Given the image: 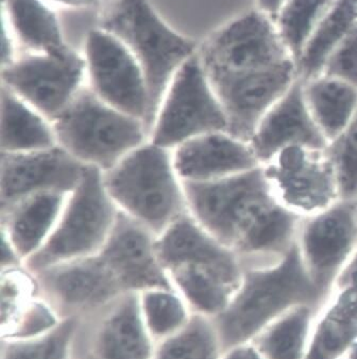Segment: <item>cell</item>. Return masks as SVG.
Returning <instances> with one entry per match:
<instances>
[{"mask_svg": "<svg viewBox=\"0 0 357 359\" xmlns=\"http://www.w3.org/2000/svg\"><path fill=\"white\" fill-rule=\"evenodd\" d=\"M357 342V289L333 288L316 316L304 359H342Z\"/></svg>", "mask_w": 357, "mask_h": 359, "instance_id": "cell-23", "label": "cell"}, {"mask_svg": "<svg viewBox=\"0 0 357 359\" xmlns=\"http://www.w3.org/2000/svg\"><path fill=\"white\" fill-rule=\"evenodd\" d=\"M98 255L127 293L172 287L157 251V236L119 212L116 224Z\"/></svg>", "mask_w": 357, "mask_h": 359, "instance_id": "cell-18", "label": "cell"}, {"mask_svg": "<svg viewBox=\"0 0 357 359\" xmlns=\"http://www.w3.org/2000/svg\"><path fill=\"white\" fill-rule=\"evenodd\" d=\"M52 123L57 145L102 173L149 140L144 121L106 104L88 86Z\"/></svg>", "mask_w": 357, "mask_h": 359, "instance_id": "cell-5", "label": "cell"}, {"mask_svg": "<svg viewBox=\"0 0 357 359\" xmlns=\"http://www.w3.org/2000/svg\"><path fill=\"white\" fill-rule=\"evenodd\" d=\"M141 320L155 344L178 333L192 320L194 311L172 287L139 293Z\"/></svg>", "mask_w": 357, "mask_h": 359, "instance_id": "cell-28", "label": "cell"}, {"mask_svg": "<svg viewBox=\"0 0 357 359\" xmlns=\"http://www.w3.org/2000/svg\"><path fill=\"white\" fill-rule=\"evenodd\" d=\"M295 245L313 282L330 294L357 248V200L340 198L302 217Z\"/></svg>", "mask_w": 357, "mask_h": 359, "instance_id": "cell-12", "label": "cell"}, {"mask_svg": "<svg viewBox=\"0 0 357 359\" xmlns=\"http://www.w3.org/2000/svg\"><path fill=\"white\" fill-rule=\"evenodd\" d=\"M170 285L198 315L215 318L241 286V257L186 213L157 237Z\"/></svg>", "mask_w": 357, "mask_h": 359, "instance_id": "cell-1", "label": "cell"}, {"mask_svg": "<svg viewBox=\"0 0 357 359\" xmlns=\"http://www.w3.org/2000/svg\"><path fill=\"white\" fill-rule=\"evenodd\" d=\"M285 1L286 0H256V4L260 11L264 12L274 20Z\"/></svg>", "mask_w": 357, "mask_h": 359, "instance_id": "cell-38", "label": "cell"}, {"mask_svg": "<svg viewBox=\"0 0 357 359\" xmlns=\"http://www.w3.org/2000/svg\"><path fill=\"white\" fill-rule=\"evenodd\" d=\"M62 321L50 304L38 293L9 325L1 328V339L38 337L53 330Z\"/></svg>", "mask_w": 357, "mask_h": 359, "instance_id": "cell-33", "label": "cell"}, {"mask_svg": "<svg viewBox=\"0 0 357 359\" xmlns=\"http://www.w3.org/2000/svg\"><path fill=\"white\" fill-rule=\"evenodd\" d=\"M86 86L85 61L74 48L63 55L20 53L1 67V87L51 121L64 111Z\"/></svg>", "mask_w": 357, "mask_h": 359, "instance_id": "cell-10", "label": "cell"}, {"mask_svg": "<svg viewBox=\"0 0 357 359\" xmlns=\"http://www.w3.org/2000/svg\"><path fill=\"white\" fill-rule=\"evenodd\" d=\"M67 194L36 193L1 208V236L15 248L24 266L52 235Z\"/></svg>", "mask_w": 357, "mask_h": 359, "instance_id": "cell-21", "label": "cell"}, {"mask_svg": "<svg viewBox=\"0 0 357 359\" xmlns=\"http://www.w3.org/2000/svg\"><path fill=\"white\" fill-rule=\"evenodd\" d=\"M346 359H357V342L350 348L348 353H346Z\"/></svg>", "mask_w": 357, "mask_h": 359, "instance_id": "cell-39", "label": "cell"}, {"mask_svg": "<svg viewBox=\"0 0 357 359\" xmlns=\"http://www.w3.org/2000/svg\"><path fill=\"white\" fill-rule=\"evenodd\" d=\"M336 0H286L276 15V29L295 65L326 12Z\"/></svg>", "mask_w": 357, "mask_h": 359, "instance_id": "cell-30", "label": "cell"}, {"mask_svg": "<svg viewBox=\"0 0 357 359\" xmlns=\"http://www.w3.org/2000/svg\"><path fill=\"white\" fill-rule=\"evenodd\" d=\"M1 13L20 53L63 55L73 50L55 7L47 0H1Z\"/></svg>", "mask_w": 357, "mask_h": 359, "instance_id": "cell-22", "label": "cell"}, {"mask_svg": "<svg viewBox=\"0 0 357 359\" xmlns=\"http://www.w3.org/2000/svg\"><path fill=\"white\" fill-rule=\"evenodd\" d=\"M357 26V0H336L316 27L297 63L298 75L307 80L321 75L330 55Z\"/></svg>", "mask_w": 357, "mask_h": 359, "instance_id": "cell-26", "label": "cell"}, {"mask_svg": "<svg viewBox=\"0 0 357 359\" xmlns=\"http://www.w3.org/2000/svg\"><path fill=\"white\" fill-rule=\"evenodd\" d=\"M183 182H210L262 168L251 145L227 130L212 131L172 149Z\"/></svg>", "mask_w": 357, "mask_h": 359, "instance_id": "cell-20", "label": "cell"}, {"mask_svg": "<svg viewBox=\"0 0 357 359\" xmlns=\"http://www.w3.org/2000/svg\"><path fill=\"white\" fill-rule=\"evenodd\" d=\"M262 169L274 196L301 217L342 198L328 149L290 147Z\"/></svg>", "mask_w": 357, "mask_h": 359, "instance_id": "cell-13", "label": "cell"}, {"mask_svg": "<svg viewBox=\"0 0 357 359\" xmlns=\"http://www.w3.org/2000/svg\"><path fill=\"white\" fill-rule=\"evenodd\" d=\"M86 167L59 145L22 154H1L0 206L36 193H69Z\"/></svg>", "mask_w": 357, "mask_h": 359, "instance_id": "cell-17", "label": "cell"}, {"mask_svg": "<svg viewBox=\"0 0 357 359\" xmlns=\"http://www.w3.org/2000/svg\"><path fill=\"white\" fill-rule=\"evenodd\" d=\"M337 178L340 198L357 200V111L328 147Z\"/></svg>", "mask_w": 357, "mask_h": 359, "instance_id": "cell-32", "label": "cell"}, {"mask_svg": "<svg viewBox=\"0 0 357 359\" xmlns=\"http://www.w3.org/2000/svg\"><path fill=\"white\" fill-rule=\"evenodd\" d=\"M198 57L209 76L248 73L293 60L274 20L260 10L214 30L199 43Z\"/></svg>", "mask_w": 357, "mask_h": 359, "instance_id": "cell-8", "label": "cell"}, {"mask_svg": "<svg viewBox=\"0 0 357 359\" xmlns=\"http://www.w3.org/2000/svg\"><path fill=\"white\" fill-rule=\"evenodd\" d=\"M221 359H265L252 342L225 350Z\"/></svg>", "mask_w": 357, "mask_h": 359, "instance_id": "cell-36", "label": "cell"}, {"mask_svg": "<svg viewBox=\"0 0 357 359\" xmlns=\"http://www.w3.org/2000/svg\"><path fill=\"white\" fill-rule=\"evenodd\" d=\"M321 307L299 306L267 326L251 341L265 359H304Z\"/></svg>", "mask_w": 357, "mask_h": 359, "instance_id": "cell-27", "label": "cell"}, {"mask_svg": "<svg viewBox=\"0 0 357 359\" xmlns=\"http://www.w3.org/2000/svg\"><path fill=\"white\" fill-rule=\"evenodd\" d=\"M207 77L223 104L227 131L249 142L262 116L299 75L295 61L288 60L258 71Z\"/></svg>", "mask_w": 357, "mask_h": 359, "instance_id": "cell-15", "label": "cell"}, {"mask_svg": "<svg viewBox=\"0 0 357 359\" xmlns=\"http://www.w3.org/2000/svg\"><path fill=\"white\" fill-rule=\"evenodd\" d=\"M119 210L108 196L102 172L86 168L67 194L57 226L44 248L28 260L31 273L95 255L110 237Z\"/></svg>", "mask_w": 357, "mask_h": 359, "instance_id": "cell-6", "label": "cell"}, {"mask_svg": "<svg viewBox=\"0 0 357 359\" xmlns=\"http://www.w3.org/2000/svg\"><path fill=\"white\" fill-rule=\"evenodd\" d=\"M219 130H227V118L197 51L169 82L149 128V141L174 149Z\"/></svg>", "mask_w": 357, "mask_h": 359, "instance_id": "cell-7", "label": "cell"}, {"mask_svg": "<svg viewBox=\"0 0 357 359\" xmlns=\"http://www.w3.org/2000/svg\"><path fill=\"white\" fill-rule=\"evenodd\" d=\"M249 143L262 167L290 147H329L309 111L300 77L262 116Z\"/></svg>", "mask_w": 357, "mask_h": 359, "instance_id": "cell-19", "label": "cell"}, {"mask_svg": "<svg viewBox=\"0 0 357 359\" xmlns=\"http://www.w3.org/2000/svg\"><path fill=\"white\" fill-rule=\"evenodd\" d=\"M302 81L309 111L330 145L356 114L357 88L326 75Z\"/></svg>", "mask_w": 357, "mask_h": 359, "instance_id": "cell-25", "label": "cell"}, {"mask_svg": "<svg viewBox=\"0 0 357 359\" xmlns=\"http://www.w3.org/2000/svg\"><path fill=\"white\" fill-rule=\"evenodd\" d=\"M342 359H346V358H344H344H342Z\"/></svg>", "mask_w": 357, "mask_h": 359, "instance_id": "cell-40", "label": "cell"}, {"mask_svg": "<svg viewBox=\"0 0 357 359\" xmlns=\"http://www.w3.org/2000/svg\"><path fill=\"white\" fill-rule=\"evenodd\" d=\"M76 321L73 359H153L155 342L144 325L136 293Z\"/></svg>", "mask_w": 357, "mask_h": 359, "instance_id": "cell-11", "label": "cell"}, {"mask_svg": "<svg viewBox=\"0 0 357 359\" xmlns=\"http://www.w3.org/2000/svg\"><path fill=\"white\" fill-rule=\"evenodd\" d=\"M57 145L52 121L1 87V154H22Z\"/></svg>", "mask_w": 357, "mask_h": 359, "instance_id": "cell-24", "label": "cell"}, {"mask_svg": "<svg viewBox=\"0 0 357 359\" xmlns=\"http://www.w3.org/2000/svg\"><path fill=\"white\" fill-rule=\"evenodd\" d=\"M330 294L309 276L297 245L281 259L245 266L243 280L225 309L213 318L223 350L253 341L295 307H321Z\"/></svg>", "mask_w": 357, "mask_h": 359, "instance_id": "cell-2", "label": "cell"}, {"mask_svg": "<svg viewBox=\"0 0 357 359\" xmlns=\"http://www.w3.org/2000/svg\"><path fill=\"white\" fill-rule=\"evenodd\" d=\"M32 274L41 297L63 320L80 319L128 294L98 253Z\"/></svg>", "mask_w": 357, "mask_h": 359, "instance_id": "cell-14", "label": "cell"}, {"mask_svg": "<svg viewBox=\"0 0 357 359\" xmlns=\"http://www.w3.org/2000/svg\"><path fill=\"white\" fill-rule=\"evenodd\" d=\"M223 352L213 318L195 313L180 332L155 344L153 359H221Z\"/></svg>", "mask_w": 357, "mask_h": 359, "instance_id": "cell-29", "label": "cell"}, {"mask_svg": "<svg viewBox=\"0 0 357 359\" xmlns=\"http://www.w3.org/2000/svg\"><path fill=\"white\" fill-rule=\"evenodd\" d=\"M268 188L262 168L214 182H184L188 212L231 250L254 201Z\"/></svg>", "mask_w": 357, "mask_h": 359, "instance_id": "cell-16", "label": "cell"}, {"mask_svg": "<svg viewBox=\"0 0 357 359\" xmlns=\"http://www.w3.org/2000/svg\"><path fill=\"white\" fill-rule=\"evenodd\" d=\"M76 322V319L63 320L38 337L1 339L0 359H73Z\"/></svg>", "mask_w": 357, "mask_h": 359, "instance_id": "cell-31", "label": "cell"}, {"mask_svg": "<svg viewBox=\"0 0 357 359\" xmlns=\"http://www.w3.org/2000/svg\"><path fill=\"white\" fill-rule=\"evenodd\" d=\"M350 287L357 289V248L338 275L333 288Z\"/></svg>", "mask_w": 357, "mask_h": 359, "instance_id": "cell-35", "label": "cell"}, {"mask_svg": "<svg viewBox=\"0 0 357 359\" xmlns=\"http://www.w3.org/2000/svg\"><path fill=\"white\" fill-rule=\"evenodd\" d=\"M53 7L65 8V9H90L97 7L104 0H47Z\"/></svg>", "mask_w": 357, "mask_h": 359, "instance_id": "cell-37", "label": "cell"}, {"mask_svg": "<svg viewBox=\"0 0 357 359\" xmlns=\"http://www.w3.org/2000/svg\"><path fill=\"white\" fill-rule=\"evenodd\" d=\"M321 75L357 88V26L330 55Z\"/></svg>", "mask_w": 357, "mask_h": 359, "instance_id": "cell-34", "label": "cell"}, {"mask_svg": "<svg viewBox=\"0 0 357 359\" xmlns=\"http://www.w3.org/2000/svg\"><path fill=\"white\" fill-rule=\"evenodd\" d=\"M102 178L119 212L157 237L188 213L184 182L176 173L172 149L151 141L104 172Z\"/></svg>", "mask_w": 357, "mask_h": 359, "instance_id": "cell-3", "label": "cell"}, {"mask_svg": "<svg viewBox=\"0 0 357 359\" xmlns=\"http://www.w3.org/2000/svg\"><path fill=\"white\" fill-rule=\"evenodd\" d=\"M82 53L90 90L106 104L144 121L150 128V92L143 69L128 47L96 26L86 34Z\"/></svg>", "mask_w": 357, "mask_h": 359, "instance_id": "cell-9", "label": "cell"}, {"mask_svg": "<svg viewBox=\"0 0 357 359\" xmlns=\"http://www.w3.org/2000/svg\"><path fill=\"white\" fill-rule=\"evenodd\" d=\"M97 26L122 41L136 58L147 79L155 116L169 82L196 55L199 43L174 29L149 0H116Z\"/></svg>", "mask_w": 357, "mask_h": 359, "instance_id": "cell-4", "label": "cell"}]
</instances>
